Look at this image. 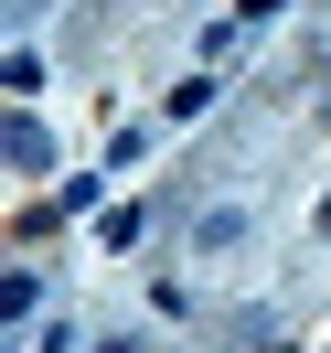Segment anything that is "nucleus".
<instances>
[{
	"label": "nucleus",
	"instance_id": "obj_1",
	"mask_svg": "<svg viewBox=\"0 0 331 353\" xmlns=\"http://www.w3.org/2000/svg\"><path fill=\"white\" fill-rule=\"evenodd\" d=\"M43 353H54V343H43Z\"/></svg>",
	"mask_w": 331,
	"mask_h": 353
}]
</instances>
